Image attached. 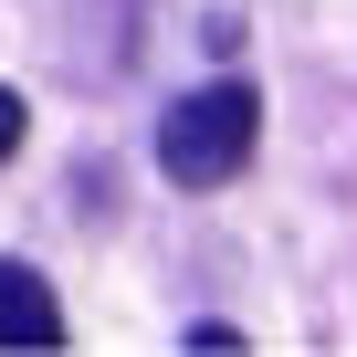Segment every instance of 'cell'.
Listing matches in <instances>:
<instances>
[{
	"label": "cell",
	"mask_w": 357,
	"mask_h": 357,
	"mask_svg": "<svg viewBox=\"0 0 357 357\" xmlns=\"http://www.w3.org/2000/svg\"><path fill=\"white\" fill-rule=\"evenodd\" d=\"M190 347H200V357H231V347H242V326H221V315H200V326H190Z\"/></svg>",
	"instance_id": "277c9868"
},
{
	"label": "cell",
	"mask_w": 357,
	"mask_h": 357,
	"mask_svg": "<svg viewBox=\"0 0 357 357\" xmlns=\"http://www.w3.org/2000/svg\"><path fill=\"white\" fill-rule=\"evenodd\" d=\"M0 347H22V357L63 347V305H53V284L32 263H0Z\"/></svg>",
	"instance_id": "7a4b0ae2"
},
{
	"label": "cell",
	"mask_w": 357,
	"mask_h": 357,
	"mask_svg": "<svg viewBox=\"0 0 357 357\" xmlns=\"http://www.w3.org/2000/svg\"><path fill=\"white\" fill-rule=\"evenodd\" d=\"M252 137H263V95L242 74H221V84H190L158 116V168L178 178V190H221V178H242Z\"/></svg>",
	"instance_id": "6da1fadb"
},
{
	"label": "cell",
	"mask_w": 357,
	"mask_h": 357,
	"mask_svg": "<svg viewBox=\"0 0 357 357\" xmlns=\"http://www.w3.org/2000/svg\"><path fill=\"white\" fill-rule=\"evenodd\" d=\"M22 137H32V105H22V95H11V84H0V158H11V147H22Z\"/></svg>",
	"instance_id": "3957f363"
}]
</instances>
